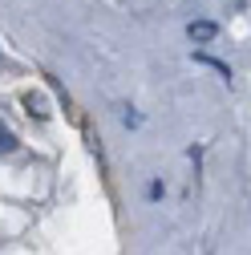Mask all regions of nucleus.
Returning <instances> with one entry per match:
<instances>
[{
	"label": "nucleus",
	"instance_id": "f257e3e1",
	"mask_svg": "<svg viewBox=\"0 0 251 255\" xmlns=\"http://www.w3.org/2000/svg\"><path fill=\"white\" fill-rule=\"evenodd\" d=\"M215 33H219V28H215L211 20H191V24H186V37H191L195 45H207V41H215Z\"/></svg>",
	"mask_w": 251,
	"mask_h": 255
},
{
	"label": "nucleus",
	"instance_id": "f03ea898",
	"mask_svg": "<svg viewBox=\"0 0 251 255\" xmlns=\"http://www.w3.org/2000/svg\"><path fill=\"white\" fill-rule=\"evenodd\" d=\"M24 106H28V114H37V118H49V114H53L41 93H24Z\"/></svg>",
	"mask_w": 251,
	"mask_h": 255
},
{
	"label": "nucleus",
	"instance_id": "7ed1b4c3",
	"mask_svg": "<svg viewBox=\"0 0 251 255\" xmlns=\"http://www.w3.org/2000/svg\"><path fill=\"white\" fill-rule=\"evenodd\" d=\"M16 150V138H12V130L8 126H0V154H12Z\"/></svg>",
	"mask_w": 251,
	"mask_h": 255
}]
</instances>
